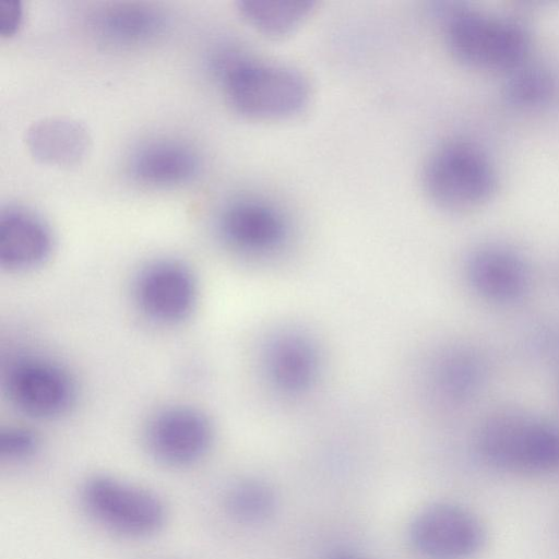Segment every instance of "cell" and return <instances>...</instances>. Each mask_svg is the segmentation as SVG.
Returning a JSON list of instances; mask_svg holds the SVG:
<instances>
[{"mask_svg":"<svg viewBox=\"0 0 559 559\" xmlns=\"http://www.w3.org/2000/svg\"><path fill=\"white\" fill-rule=\"evenodd\" d=\"M228 104L255 120L293 117L308 105L307 79L292 67L259 60L236 47H223L211 58Z\"/></svg>","mask_w":559,"mask_h":559,"instance_id":"obj_1","label":"cell"},{"mask_svg":"<svg viewBox=\"0 0 559 559\" xmlns=\"http://www.w3.org/2000/svg\"><path fill=\"white\" fill-rule=\"evenodd\" d=\"M476 448L499 471L536 475L559 468V428L524 409L501 408L486 416Z\"/></svg>","mask_w":559,"mask_h":559,"instance_id":"obj_2","label":"cell"},{"mask_svg":"<svg viewBox=\"0 0 559 559\" xmlns=\"http://www.w3.org/2000/svg\"><path fill=\"white\" fill-rule=\"evenodd\" d=\"M438 11L447 45L457 60L491 70H513L523 63L530 37L518 22L460 5Z\"/></svg>","mask_w":559,"mask_h":559,"instance_id":"obj_3","label":"cell"},{"mask_svg":"<svg viewBox=\"0 0 559 559\" xmlns=\"http://www.w3.org/2000/svg\"><path fill=\"white\" fill-rule=\"evenodd\" d=\"M2 385L12 407L33 420L60 419L78 401V383L69 368L57 358L33 349L20 350L9 358Z\"/></svg>","mask_w":559,"mask_h":559,"instance_id":"obj_4","label":"cell"},{"mask_svg":"<svg viewBox=\"0 0 559 559\" xmlns=\"http://www.w3.org/2000/svg\"><path fill=\"white\" fill-rule=\"evenodd\" d=\"M80 501L96 524L124 538H148L159 533L167 522V507L159 495L107 474L84 480Z\"/></svg>","mask_w":559,"mask_h":559,"instance_id":"obj_5","label":"cell"},{"mask_svg":"<svg viewBox=\"0 0 559 559\" xmlns=\"http://www.w3.org/2000/svg\"><path fill=\"white\" fill-rule=\"evenodd\" d=\"M424 189L440 209L450 212L472 210L493 193L497 176L487 155L466 141L440 145L427 159Z\"/></svg>","mask_w":559,"mask_h":559,"instance_id":"obj_6","label":"cell"},{"mask_svg":"<svg viewBox=\"0 0 559 559\" xmlns=\"http://www.w3.org/2000/svg\"><path fill=\"white\" fill-rule=\"evenodd\" d=\"M198 281L191 267L176 258H157L135 273L131 294L143 318L159 326L185 322L198 302Z\"/></svg>","mask_w":559,"mask_h":559,"instance_id":"obj_7","label":"cell"},{"mask_svg":"<svg viewBox=\"0 0 559 559\" xmlns=\"http://www.w3.org/2000/svg\"><path fill=\"white\" fill-rule=\"evenodd\" d=\"M215 439L214 426L201 409L187 404H168L156 409L143 430V443L159 464L182 468L202 461Z\"/></svg>","mask_w":559,"mask_h":559,"instance_id":"obj_8","label":"cell"},{"mask_svg":"<svg viewBox=\"0 0 559 559\" xmlns=\"http://www.w3.org/2000/svg\"><path fill=\"white\" fill-rule=\"evenodd\" d=\"M408 538L425 559H469L483 547L485 530L468 509L453 502H435L412 520Z\"/></svg>","mask_w":559,"mask_h":559,"instance_id":"obj_9","label":"cell"},{"mask_svg":"<svg viewBox=\"0 0 559 559\" xmlns=\"http://www.w3.org/2000/svg\"><path fill=\"white\" fill-rule=\"evenodd\" d=\"M217 235L231 252L250 259L267 258L286 246L290 227L281 210L254 198L230 202L217 221Z\"/></svg>","mask_w":559,"mask_h":559,"instance_id":"obj_10","label":"cell"},{"mask_svg":"<svg viewBox=\"0 0 559 559\" xmlns=\"http://www.w3.org/2000/svg\"><path fill=\"white\" fill-rule=\"evenodd\" d=\"M321 353L314 338L296 328H285L267 337L261 365L267 384L286 397L309 392L321 371Z\"/></svg>","mask_w":559,"mask_h":559,"instance_id":"obj_11","label":"cell"},{"mask_svg":"<svg viewBox=\"0 0 559 559\" xmlns=\"http://www.w3.org/2000/svg\"><path fill=\"white\" fill-rule=\"evenodd\" d=\"M465 276L474 293L496 305L520 301L531 285V272L523 257L500 243L474 249L466 260Z\"/></svg>","mask_w":559,"mask_h":559,"instance_id":"obj_12","label":"cell"},{"mask_svg":"<svg viewBox=\"0 0 559 559\" xmlns=\"http://www.w3.org/2000/svg\"><path fill=\"white\" fill-rule=\"evenodd\" d=\"M96 40L110 47L130 48L148 44L167 25L165 13L145 2H116L96 9L87 19Z\"/></svg>","mask_w":559,"mask_h":559,"instance_id":"obj_13","label":"cell"},{"mask_svg":"<svg viewBox=\"0 0 559 559\" xmlns=\"http://www.w3.org/2000/svg\"><path fill=\"white\" fill-rule=\"evenodd\" d=\"M52 234L31 210L9 206L0 213V265L23 273L44 264L52 251Z\"/></svg>","mask_w":559,"mask_h":559,"instance_id":"obj_14","label":"cell"},{"mask_svg":"<svg viewBox=\"0 0 559 559\" xmlns=\"http://www.w3.org/2000/svg\"><path fill=\"white\" fill-rule=\"evenodd\" d=\"M87 128L67 116H48L28 126L24 143L37 162L50 166L71 167L84 159L91 147Z\"/></svg>","mask_w":559,"mask_h":559,"instance_id":"obj_15","label":"cell"},{"mask_svg":"<svg viewBox=\"0 0 559 559\" xmlns=\"http://www.w3.org/2000/svg\"><path fill=\"white\" fill-rule=\"evenodd\" d=\"M199 156L177 140H154L141 145L131 157V173L143 183L175 186L189 181L199 169Z\"/></svg>","mask_w":559,"mask_h":559,"instance_id":"obj_16","label":"cell"},{"mask_svg":"<svg viewBox=\"0 0 559 559\" xmlns=\"http://www.w3.org/2000/svg\"><path fill=\"white\" fill-rule=\"evenodd\" d=\"M484 365L477 354L465 347L443 352L431 370L433 391L443 401L457 404L469 399L484 378Z\"/></svg>","mask_w":559,"mask_h":559,"instance_id":"obj_17","label":"cell"},{"mask_svg":"<svg viewBox=\"0 0 559 559\" xmlns=\"http://www.w3.org/2000/svg\"><path fill=\"white\" fill-rule=\"evenodd\" d=\"M313 0H239L238 10L260 33L281 37L292 33L312 12Z\"/></svg>","mask_w":559,"mask_h":559,"instance_id":"obj_18","label":"cell"},{"mask_svg":"<svg viewBox=\"0 0 559 559\" xmlns=\"http://www.w3.org/2000/svg\"><path fill=\"white\" fill-rule=\"evenodd\" d=\"M226 514L239 524L252 525L266 521L276 507L272 487L257 478H243L231 484L223 500Z\"/></svg>","mask_w":559,"mask_h":559,"instance_id":"obj_19","label":"cell"},{"mask_svg":"<svg viewBox=\"0 0 559 559\" xmlns=\"http://www.w3.org/2000/svg\"><path fill=\"white\" fill-rule=\"evenodd\" d=\"M557 80L547 69L538 66H519L513 69L506 85L510 103L520 107H536L552 99Z\"/></svg>","mask_w":559,"mask_h":559,"instance_id":"obj_20","label":"cell"},{"mask_svg":"<svg viewBox=\"0 0 559 559\" xmlns=\"http://www.w3.org/2000/svg\"><path fill=\"white\" fill-rule=\"evenodd\" d=\"M40 449V438L35 430L22 425H10L0 431V459L7 463H24Z\"/></svg>","mask_w":559,"mask_h":559,"instance_id":"obj_21","label":"cell"},{"mask_svg":"<svg viewBox=\"0 0 559 559\" xmlns=\"http://www.w3.org/2000/svg\"><path fill=\"white\" fill-rule=\"evenodd\" d=\"M23 20V7L20 0H2L0 2V35L3 37L15 34Z\"/></svg>","mask_w":559,"mask_h":559,"instance_id":"obj_22","label":"cell"},{"mask_svg":"<svg viewBox=\"0 0 559 559\" xmlns=\"http://www.w3.org/2000/svg\"><path fill=\"white\" fill-rule=\"evenodd\" d=\"M328 559H361V558L356 557L355 555H352V554L341 552V554L332 555Z\"/></svg>","mask_w":559,"mask_h":559,"instance_id":"obj_23","label":"cell"},{"mask_svg":"<svg viewBox=\"0 0 559 559\" xmlns=\"http://www.w3.org/2000/svg\"><path fill=\"white\" fill-rule=\"evenodd\" d=\"M557 392H558V397H559V377H558V383H557Z\"/></svg>","mask_w":559,"mask_h":559,"instance_id":"obj_24","label":"cell"}]
</instances>
